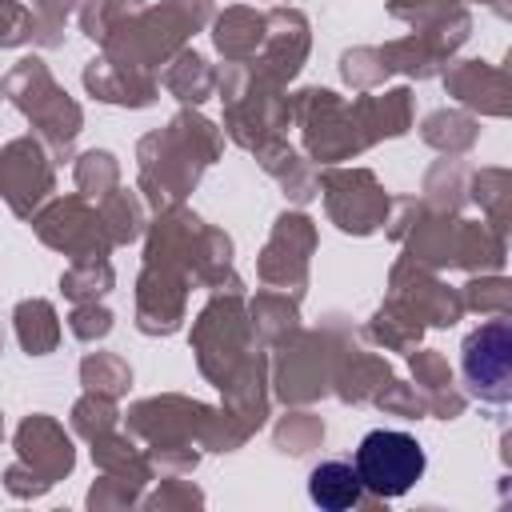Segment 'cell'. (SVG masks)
Returning <instances> with one entry per match:
<instances>
[{"mask_svg":"<svg viewBox=\"0 0 512 512\" xmlns=\"http://www.w3.org/2000/svg\"><path fill=\"white\" fill-rule=\"evenodd\" d=\"M352 468H356L364 492H372V496H404L424 472V448L408 432L376 428V432H368L360 440Z\"/></svg>","mask_w":512,"mask_h":512,"instance_id":"obj_1","label":"cell"},{"mask_svg":"<svg viewBox=\"0 0 512 512\" xmlns=\"http://www.w3.org/2000/svg\"><path fill=\"white\" fill-rule=\"evenodd\" d=\"M360 492H364V484H360V476H356V468H352L348 460H324V464H316L312 476H308V496H312V504H320L324 512H344V508H352V504L360 500Z\"/></svg>","mask_w":512,"mask_h":512,"instance_id":"obj_2","label":"cell"},{"mask_svg":"<svg viewBox=\"0 0 512 512\" xmlns=\"http://www.w3.org/2000/svg\"><path fill=\"white\" fill-rule=\"evenodd\" d=\"M480 344H484V360L480 356H472V352H464V368H468V376H472V384L480 388V384H504V376H508V332H504V324H492V328H484L480 332Z\"/></svg>","mask_w":512,"mask_h":512,"instance_id":"obj_3","label":"cell"},{"mask_svg":"<svg viewBox=\"0 0 512 512\" xmlns=\"http://www.w3.org/2000/svg\"><path fill=\"white\" fill-rule=\"evenodd\" d=\"M20 332H24V344H28L32 352L52 348L56 328H52V312H48V304H24V308H20Z\"/></svg>","mask_w":512,"mask_h":512,"instance_id":"obj_4","label":"cell"}]
</instances>
